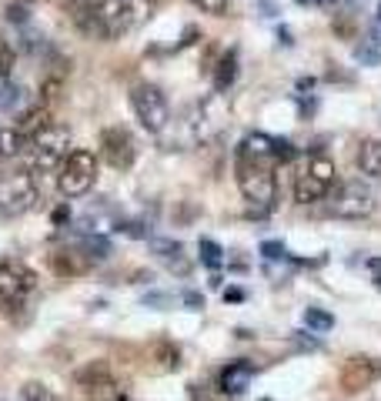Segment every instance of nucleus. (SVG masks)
<instances>
[{
	"label": "nucleus",
	"mask_w": 381,
	"mask_h": 401,
	"mask_svg": "<svg viewBox=\"0 0 381 401\" xmlns=\"http://www.w3.org/2000/svg\"><path fill=\"white\" fill-rule=\"evenodd\" d=\"M274 164L267 161H254L238 154L234 157V174H238V188H241L244 200L251 204L254 217H265L274 211V200H278V181H274Z\"/></svg>",
	"instance_id": "1"
},
{
	"label": "nucleus",
	"mask_w": 381,
	"mask_h": 401,
	"mask_svg": "<svg viewBox=\"0 0 381 401\" xmlns=\"http://www.w3.org/2000/svg\"><path fill=\"white\" fill-rule=\"evenodd\" d=\"M334 181H338L334 161L325 157V154H311L305 161V167L298 171V177H294V200L298 204H315V200L328 198Z\"/></svg>",
	"instance_id": "2"
},
{
	"label": "nucleus",
	"mask_w": 381,
	"mask_h": 401,
	"mask_svg": "<svg viewBox=\"0 0 381 401\" xmlns=\"http://www.w3.org/2000/svg\"><path fill=\"white\" fill-rule=\"evenodd\" d=\"M27 148H30V174H51L71 154V134L51 124L27 140Z\"/></svg>",
	"instance_id": "3"
},
{
	"label": "nucleus",
	"mask_w": 381,
	"mask_h": 401,
	"mask_svg": "<svg viewBox=\"0 0 381 401\" xmlns=\"http://www.w3.org/2000/svg\"><path fill=\"white\" fill-rule=\"evenodd\" d=\"M328 214L331 217H341V221H361V217H371L378 200H375V191L361 181H341L338 188L328 191Z\"/></svg>",
	"instance_id": "4"
},
{
	"label": "nucleus",
	"mask_w": 381,
	"mask_h": 401,
	"mask_svg": "<svg viewBox=\"0 0 381 401\" xmlns=\"http://www.w3.org/2000/svg\"><path fill=\"white\" fill-rule=\"evenodd\" d=\"M97 177V157L90 150H71L67 161L57 167V191L64 198H80L94 188Z\"/></svg>",
	"instance_id": "5"
},
{
	"label": "nucleus",
	"mask_w": 381,
	"mask_h": 401,
	"mask_svg": "<svg viewBox=\"0 0 381 401\" xmlns=\"http://www.w3.org/2000/svg\"><path fill=\"white\" fill-rule=\"evenodd\" d=\"M131 107L138 114V121L144 131H151V134H161L171 121V107H167V97L161 94V88H154V84H138V88L131 90Z\"/></svg>",
	"instance_id": "6"
},
{
	"label": "nucleus",
	"mask_w": 381,
	"mask_h": 401,
	"mask_svg": "<svg viewBox=\"0 0 381 401\" xmlns=\"http://www.w3.org/2000/svg\"><path fill=\"white\" fill-rule=\"evenodd\" d=\"M34 200H37V181L30 171L0 177V214L4 217H17V214L30 211Z\"/></svg>",
	"instance_id": "7"
},
{
	"label": "nucleus",
	"mask_w": 381,
	"mask_h": 401,
	"mask_svg": "<svg viewBox=\"0 0 381 401\" xmlns=\"http://www.w3.org/2000/svg\"><path fill=\"white\" fill-rule=\"evenodd\" d=\"M97 27H101V40L124 37L127 30L138 20V7L131 0H90Z\"/></svg>",
	"instance_id": "8"
},
{
	"label": "nucleus",
	"mask_w": 381,
	"mask_h": 401,
	"mask_svg": "<svg viewBox=\"0 0 381 401\" xmlns=\"http://www.w3.org/2000/svg\"><path fill=\"white\" fill-rule=\"evenodd\" d=\"M37 288V275L24 261H0V301H24Z\"/></svg>",
	"instance_id": "9"
},
{
	"label": "nucleus",
	"mask_w": 381,
	"mask_h": 401,
	"mask_svg": "<svg viewBox=\"0 0 381 401\" xmlns=\"http://www.w3.org/2000/svg\"><path fill=\"white\" fill-rule=\"evenodd\" d=\"M77 385H80V391H84L90 401H117L121 398L114 375H111V368L104 361L87 364V368L77 375Z\"/></svg>",
	"instance_id": "10"
},
{
	"label": "nucleus",
	"mask_w": 381,
	"mask_h": 401,
	"mask_svg": "<svg viewBox=\"0 0 381 401\" xmlns=\"http://www.w3.org/2000/svg\"><path fill=\"white\" fill-rule=\"evenodd\" d=\"M101 154L104 161L117 167V171H127L131 164H134V138H131V131L127 127H107L101 134Z\"/></svg>",
	"instance_id": "11"
},
{
	"label": "nucleus",
	"mask_w": 381,
	"mask_h": 401,
	"mask_svg": "<svg viewBox=\"0 0 381 401\" xmlns=\"http://www.w3.org/2000/svg\"><path fill=\"white\" fill-rule=\"evenodd\" d=\"M224 121H228V107H224L221 94L201 100V107H198V121H194V138L198 140L217 138L221 127H224Z\"/></svg>",
	"instance_id": "12"
},
{
	"label": "nucleus",
	"mask_w": 381,
	"mask_h": 401,
	"mask_svg": "<svg viewBox=\"0 0 381 401\" xmlns=\"http://www.w3.org/2000/svg\"><path fill=\"white\" fill-rule=\"evenodd\" d=\"M375 378H381V361H375V358H348L341 371V385L348 391H358L368 388Z\"/></svg>",
	"instance_id": "13"
},
{
	"label": "nucleus",
	"mask_w": 381,
	"mask_h": 401,
	"mask_svg": "<svg viewBox=\"0 0 381 401\" xmlns=\"http://www.w3.org/2000/svg\"><path fill=\"white\" fill-rule=\"evenodd\" d=\"M254 375H258L254 361H248V358H241V361H231L228 368L221 371V391H224L228 398H238V395H244V391L251 388Z\"/></svg>",
	"instance_id": "14"
},
{
	"label": "nucleus",
	"mask_w": 381,
	"mask_h": 401,
	"mask_svg": "<svg viewBox=\"0 0 381 401\" xmlns=\"http://www.w3.org/2000/svg\"><path fill=\"white\" fill-rule=\"evenodd\" d=\"M51 268L57 277H77L90 268V258L84 254V248H61L51 254Z\"/></svg>",
	"instance_id": "15"
},
{
	"label": "nucleus",
	"mask_w": 381,
	"mask_h": 401,
	"mask_svg": "<svg viewBox=\"0 0 381 401\" xmlns=\"http://www.w3.org/2000/svg\"><path fill=\"white\" fill-rule=\"evenodd\" d=\"M147 248H151L154 258H161V261L171 268V271H178V275H188L190 264L184 261V244L174 238H151L147 241Z\"/></svg>",
	"instance_id": "16"
},
{
	"label": "nucleus",
	"mask_w": 381,
	"mask_h": 401,
	"mask_svg": "<svg viewBox=\"0 0 381 401\" xmlns=\"http://www.w3.org/2000/svg\"><path fill=\"white\" fill-rule=\"evenodd\" d=\"M67 13H71V20L74 27L90 40H101V27H97V17H94V7H90V0H71L67 4Z\"/></svg>",
	"instance_id": "17"
},
{
	"label": "nucleus",
	"mask_w": 381,
	"mask_h": 401,
	"mask_svg": "<svg viewBox=\"0 0 381 401\" xmlns=\"http://www.w3.org/2000/svg\"><path fill=\"white\" fill-rule=\"evenodd\" d=\"M17 131L24 134L27 140L34 138V134H40L44 127H51V107H44V104H37V107H30V111L20 114V121H17Z\"/></svg>",
	"instance_id": "18"
},
{
	"label": "nucleus",
	"mask_w": 381,
	"mask_h": 401,
	"mask_svg": "<svg viewBox=\"0 0 381 401\" xmlns=\"http://www.w3.org/2000/svg\"><path fill=\"white\" fill-rule=\"evenodd\" d=\"M234 77H238V50H228V54H221V61H217V67H214L217 94H224V90L234 84Z\"/></svg>",
	"instance_id": "19"
},
{
	"label": "nucleus",
	"mask_w": 381,
	"mask_h": 401,
	"mask_svg": "<svg viewBox=\"0 0 381 401\" xmlns=\"http://www.w3.org/2000/svg\"><path fill=\"white\" fill-rule=\"evenodd\" d=\"M358 171L368 177H381V140H365L358 150Z\"/></svg>",
	"instance_id": "20"
},
{
	"label": "nucleus",
	"mask_w": 381,
	"mask_h": 401,
	"mask_svg": "<svg viewBox=\"0 0 381 401\" xmlns=\"http://www.w3.org/2000/svg\"><path fill=\"white\" fill-rule=\"evenodd\" d=\"M27 148V138L17 127H0V161H11Z\"/></svg>",
	"instance_id": "21"
},
{
	"label": "nucleus",
	"mask_w": 381,
	"mask_h": 401,
	"mask_svg": "<svg viewBox=\"0 0 381 401\" xmlns=\"http://www.w3.org/2000/svg\"><path fill=\"white\" fill-rule=\"evenodd\" d=\"M151 358L154 361H161V368H167V371H171V368H178V358H181V351H178V345H174V341H154L151 345Z\"/></svg>",
	"instance_id": "22"
},
{
	"label": "nucleus",
	"mask_w": 381,
	"mask_h": 401,
	"mask_svg": "<svg viewBox=\"0 0 381 401\" xmlns=\"http://www.w3.org/2000/svg\"><path fill=\"white\" fill-rule=\"evenodd\" d=\"M80 248H84V254L90 258V264H101V261H107V258H111V241L101 238V234H90V238L84 241Z\"/></svg>",
	"instance_id": "23"
},
{
	"label": "nucleus",
	"mask_w": 381,
	"mask_h": 401,
	"mask_svg": "<svg viewBox=\"0 0 381 401\" xmlns=\"http://www.w3.org/2000/svg\"><path fill=\"white\" fill-rule=\"evenodd\" d=\"M305 325L308 331H315V335H325L334 328V318H331L325 308H305Z\"/></svg>",
	"instance_id": "24"
},
{
	"label": "nucleus",
	"mask_w": 381,
	"mask_h": 401,
	"mask_svg": "<svg viewBox=\"0 0 381 401\" xmlns=\"http://www.w3.org/2000/svg\"><path fill=\"white\" fill-rule=\"evenodd\" d=\"M24 100H27V90L24 88H17V84H7V88L0 90V111H7V114H13V111H20L24 107Z\"/></svg>",
	"instance_id": "25"
},
{
	"label": "nucleus",
	"mask_w": 381,
	"mask_h": 401,
	"mask_svg": "<svg viewBox=\"0 0 381 401\" xmlns=\"http://www.w3.org/2000/svg\"><path fill=\"white\" fill-rule=\"evenodd\" d=\"M198 251H201V261L207 264V268H217V264L224 261V251H221V244H214L211 238L198 241Z\"/></svg>",
	"instance_id": "26"
},
{
	"label": "nucleus",
	"mask_w": 381,
	"mask_h": 401,
	"mask_svg": "<svg viewBox=\"0 0 381 401\" xmlns=\"http://www.w3.org/2000/svg\"><path fill=\"white\" fill-rule=\"evenodd\" d=\"M375 44H378V40H375ZM375 44H358V47H355V61L358 64H368V67L381 64V50L375 47Z\"/></svg>",
	"instance_id": "27"
},
{
	"label": "nucleus",
	"mask_w": 381,
	"mask_h": 401,
	"mask_svg": "<svg viewBox=\"0 0 381 401\" xmlns=\"http://www.w3.org/2000/svg\"><path fill=\"white\" fill-rule=\"evenodd\" d=\"M20 395H24V401H54L47 385H40V381H27L24 388H20Z\"/></svg>",
	"instance_id": "28"
},
{
	"label": "nucleus",
	"mask_w": 381,
	"mask_h": 401,
	"mask_svg": "<svg viewBox=\"0 0 381 401\" xmlns=\"http://www.w3.org/2000/svg\"><path fill=\"white\" fill-rule=\"evenodd\" d=\"M261 254H265L267 261H291V254H288V248H284L281 241H265V244H261Z\"/></svg>",
	"instance_id": "29"
},
{
	"label": "nucleus",
	"mask_w": 381,
	"mask_h": 401,
	"mask_svg": "<svg viewBox=\"0 0 381 401\" xmlns=\"http://www.w3.org/2000/svg\"><path fill=\"white\" fill-rule=\"evenodd\" d=\"M194 7H201V11L211 13V17H224L231 7V0H194Z\"/></svg>",
	"instance_id": "30"
},
{
	"label": "nucleus",
	"mask_w": 381,
	"mask_h": 401,
	"mask_svg": "<svg viewBox=\"0 0 381 401\" xmlns=\"http://www.w3.org/2000/svg\"><path fill=\"white\" fill-rule=\"evenodd\" d=\"M140 304H144V308L167 311V308H171V294H164V291H151V294H144V298H140Z\"/></svg>",
	"instance_id": "31"
},
{
	"label": "nucleus",
	"mask_w": 381,
	"mask_h": 401,
	"mask_svg": "<svg viewBox=\"0 0 381 401\" xmlns=\"http://www.w3.org/2000/svg\"><path fill=\"white\" fill-rule=\"evenodd\" d=\"M117 231H124L127 238H138V241H147V227L140 225V221H124V225H117Z\"/></svg>",
	"instance_id": "32"
},
{
	"label": "nucleus",
	"mask_w": 381,
	"mask_h": 401,
	"mask_svg": "<svg viewBox=\"0 0 381 401\" xmlns=\"http://www.w3.org/2000/svg\"><path fill=\"white\" fill-rule=\"evenodd\" d=\"M13 71V47L0 37V74H11Z\"/></svg>",
	"instance_id": "33"
},
{
	"label": "nucleus",
	"mask_w": 381,
	"mask_h": 401,
	"mask_svg": "<svg viewBox=\"0 0 381 401\" xmlns=\"http://www.w3.org/2000/svg\"><path fill=\"white\" fill-rule=\"evenodd\" d=\"M7 20H11V24H27V20H30L27 4H11V7H7Z\"/></svg>",
	"instance_id": "34"
},
{
	"label": "nucleus",
	"mask_w": 381,
	"mask_h": 401,
	"mask_svg": "<svg viewBox=\"0 0 381 401\" xmlns=\"http://www.w3.org/2000/svg\"><path fill=\"white\" fill-rule=\"evenodd\" d=\"M181 301L188 304L190 311H201V308H204V294H201V291H184V294H181Z\"/></svg>",
	"instance_id": "35"
},
{
	"label": "nucleus",
	"mask_w": 381,
	"mask_h": 401,
	"mask_svg": "<svg viewBox=\"0 0 381 401\" xmlns=\"http://www.w3.org/2000/svg\"><path fill=\"white\" fill-rule=\"evenodd\" d=\"M294 345L298 348H308V351H315L318 348V338H311L308 331H294Z\"/></svg>",
	"instance_id": "36"
},
{
	"label": "nucleus",
	"mask_w": 381,
	"mask_h": 401,
	"mask_svg": "<svg viewBox=\"0 0 381 401\" xmlns=\"http://www.w3.org/2000/svg\"><path fill=\"white\" fill-rule=\"evenodd\" d=\"M64 221H71V208H67V204H61V208H57V211H54V225L61 227Z\"/></svg>",
	"instance_id": "37"
},
{
	"label": "nucleus",
	"mask_w": 381,
	"mask_h": 401,
	"mask_svg": "<svg viewBox=\"0 0 381 401\" xmlns=\"http://www.w3.org/2000/svg\"><path fill=\"white\" fill-rule=\"evenodd\" d=\"M190 401H211V395L204 391V385H190Z\"/></svg>",
	"instance_id": "38"
},
{
	"label": "nucleus",
	"mask_w": 381,
	"mask_h": 401,
	"mask_svg": "<svg viewBox=\"0 0 381 401\" xmlns=\"http://www.w3.org/2000/svg\"><path fill=\"white\" fill-rule=\"evenodd\" d=\"M278 40L284 44V47H291V44H294V40H291V30H288V27H281V30H278Z\"/></svg>",
	"instance_id": "39"
},
{
	"label": "nucleus",
	"mask_w": 381,
	"mask_h": 401,
	"mask_svg": "<svg viewBox=\"0 0 381 401\" xmlns=\"http://www.w3.org/2000/svg\"><path fill=\"white\" fill-rule=\"evenodd\" d=\"M224 301H244V291H238V288L224 291Z\"/></svg>",
	"instance_id": "40"
},
{
	"label": "nucleus",
	"mask_w": 381,
	"mask_h": 401,
	"mask_svg": "<svg viewBox=\"0 0 381 401\" xmlns=\"http://www.w3.org/2000/svg\"><path fill=\"white\" fill-rule=\"evenodd\" d=\"M315 88V80H311V77H301V80H298V90H311Z\"/></svg>",
	"instance_id": "41"
},
{
	"label": "nucleus",
	"mask_w": 381,
	"mask_h": 401,
	"mask_svg": "<svg viewBox=\"0 0 381 401\" xmlns=\"http://www.w3.org/2000/svg\"><path fill=\"white\" fill-rule=\"evenodd\" d=\"M261 11H265V17H274V7H271L267 0H261Z\"/></svg>",
	"instance_id": "42"
},
{
	"label": "nucleus",
	"mask_w": 381,
	"mask_h": 401,
	"mask_svg": "<svg viewBox=\"0 0 381 401\" xmlns=\"http://www.w3.org/2000/svg\"><path fill=\"white\" fill-rule=\"evenodd\" d=\"M301 7H318V4H325V0H298Z\"/></svg>",
	"instance_id": "43"
},
{
	"label": "nucleus",
	"mask_w": 381,
	"mask_h": 401,
	"mask_svg": "<svg viewBox=\"0 0 381 401\" xmlns=\"http://www.w3.org/2000/svg\"><path fill=\"white\" fill-rule=\"evenodd\" d=\"M368 268H371V271H381V258H371Z\"/></svg>",
	"instance_id": "44"
},
{
	"label": "nucleus",
	"mask_w": 381,
	"mask_h": 401,
	"mask_svg": "<svg viewBox=\"0 0 381 401\" xmlns=\"http://www.w3.org/2000/svg\"><path fill=\"white\" fill-rule=\"evenodd\" d=\"M7 88V74H0V90Z\"/></svg>",
	"instance_id": "45"
},
{
	"label": "nucleus",
	"mask_w": 381,
	"mask_h": 401,
	"mask_svg": "<svg viewBox=\"0 0 381 401\" xmlns=\"http://www.w3.org/2000/svg\"><path fill=\"white\" fill-rule=\"evenodd\" d=\"M375 285H378V288H381V277H375Z\"/></svg>",
	"instance_id": "46"
},
{
	"label": "nucleus",
	"mask_w": 381,
	"mask_h": 401,
	"mask_svg": "<svg viewBox=\"0 0 381 401\" xmlns=\"http://www.w3.org/2000/svg\"><path fill=\"white\" fill-rule=\"evenodd\" d=\"M378 24H381V7H378Z\"/></svg>",
	"instance_id": "47"
},
{
	"label": "nucleus",
	"mask_w": 381,
	"mask_h": 401,
	"mask_svg": "<svg viewBox=\"0 0 381 401\" xmlns=\"http://www.w3.org/2000/svg\"><path fill=\"white\" fill-rule=\"evenodd\" d=\"M117 401H127V398H124V395H121V398H117Z\"/></svg>",
	"instance_id": "48"
},
{
	"label": "nucleus",
	"mask_w": 381,
	"mask_h": 401,
	"mask_svg": "<svg viewBox=\"0 0 381 401\" xmlns=\"http://www.w3.org/2000/svg\"><path fill=\"white\" fill-rule=\"evenodd\" d=\"M24 4H30V0H24Z\"/></svg>",
	"instance_id": "49"
}]
</instances>
